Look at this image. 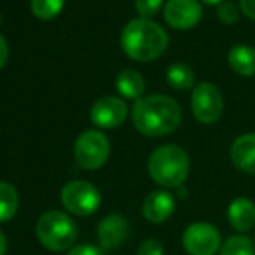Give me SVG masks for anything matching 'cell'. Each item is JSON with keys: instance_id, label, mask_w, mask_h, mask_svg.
<instances>
[{"instance_id": "8992f818", "label": "cell", "mask_w": 255, "mask_h": 255, "mask_svg": "<svg viewBox=\"0 0 255 255\" xmlns=\"http://www.w3.org/2000/svg\"><path fill=\"white\" fill-rule=\"evenodd\" d=\"M110 156V141L99 130H85L75 142V160L85 170H96Z\"/></svg>"}, {"instance_id": "ac0fdd59", "label": "cell", "mask_w": 255, "mask_h": 255, "mask_svg": "<svg viewBox=\"0 0 255 255\" xmlns=\"http://www.w3.org/2000/svg\"><path fill=\"white\" fill-rule=\"evenodd\" d=\"M167 82L177 91H186L195 84V73L188 64L175 63L167 70Z\"/></svg>"}, {"instance_id": "7c38bea8", "label": "cell", "mask_w": 255, "mask_h": 255, "mask_svg": "<svg viewBox=\"0 0 255 255\" xmlns=\"http://www.w3.org/2000/svg\"><path fill=\"white\" fill-rule=\"evenodd\" d=\"M175 210V198L172 193L165 191V189H156V191L149 193L142 202V215L146 221L153 222V224H161L165 222Z\"/></svg>"}, {"instance_id": "f1b7e54d", "label": "cell", "mask_w": 255, "mask_h": 255, "mask_svg": "<svg viewBox=\"0 0 255 255\" xmlns=\"http://www.w3.org/2000/svg\"><path fill=\"white\" fill-rule=\"evenodd\" d=\"M0 19H2V17H0Z\"/></svg>"}, {"instance_id": "44dd1931", "label": "cell", "mask_w": 255, "mask_h": 255, "mask_svg": "<svg viewBox=\"0 0 255 255\" xmlns=\"http://www.w3.org/2000/svg\"><path fill=\"white\" fill-rule=\"evenodd\" d=\"M161 2L163 0H135L134 3H135V10L141 14V17L149 19V17L154 16L160 10Z\"/></svg>"}, {"instance_id": "6da1fadb", "label": "cell", "mask_w": 255, "mask_h": 255, "mask_svg": "<svg viewBox=\"0 0 255 255\" xmlns=\"http://www.w3.org/2000/svg\"><path fill=\"white\" fill-rule=\"evenodd\" d=\"M182 118L181 106L168 96L153 94L137 99L132 108V122L142 135L163 137L179 127Z\"/></svg>"}, {"instance_id": "7a4b0ae2", "label": "cell", "mask_w": 255, "mask_h": 255, "mask_svg": "<svg viewBox=\"0 0 255 255\" xmlns=\"http://www.w3.org/2000/svg\"><path fill=\"white\" fill-rule=\"evenodd\" d=\"M122 49L134 61H153L165 52L168 35L151 19H132L122 31Z\"/></svg>"}, {"instance_id": "ba28073f", "label": "cell", "mask_w": 255, "mask_h": 255, "mask_svg": "<svg viewBox=\"0 0 255 255\" xmlns=\"http://www.w3.org/2000/svg\"><path fill=\"white\" fill-rule=\"evenodd\" d=\"M193 115L200 124H215L222 117L224 101L215 85L203 82L195 89L191 98Z\"/></svg>"}, {"instance_id": "7402d4cb", "label": "cell", "mask_w": 255, "mask_h": 255, "mask_svg": "<svg viewBox=\"0 0 255 255\" xmlns=\"http://www.w3.org/2000/svg\"><path fill=\"white\" fill-rule=\"evenodd\" d=\"M217 14H219V19L226 24H233L238 19V9H236V5L231 2H222L217 9Z\"/></svg>"}, {"instance_id": "4316f807", "label": "cell", "mask_w": 255, "mask_h": 255, "mask_svg": "<svg viewBox=\"0 0 255 255\" xmlns=\"http://www.w3.org/2000/svg\"><path fill=\"white\" fill-rule=\"evenodd\" d=\"M5 250H7V238H5V235L0 231V255L5 254Z\"/></svg>"}, {"instance_id": "9c48e42d", "label": "cell", "mask_w": 255, "mask_h": 255, "mask_svg": "<svg viewBox=\"0 0 255 255\" xmlns=\"http://www.w3.org/2000/svg\"><path fill=\"white\" fill-rule=\"evenodd\" d=\"M163 17L175 30H188L202 19V5L198 0H168L165 3Z\"/></svg>"}, {"instance_id": "603a6c76", "label": "cell", "mask_w": 255, "mask_h": 255, "mask_svg": "<svg viewBox=\"0 0 255 255\" xmlns=\"http://www.w3.org/2000/svg\"><path fill=\"white\" fill-rule=\"evenodd\" d=\"M137 255H163V245L158 240H146L139 245Z\"/></svg>"}, {"instance_id": "30bf717a", "label": "cell", "mask_w": 255, "mask_h": 255, "mask_svg": "<svg viewBox=\"0 0 255 255\" xmlns=\"http://www.w3.org/2000/svg\"><path fill=\"white\" fill-rule=\"evenodd\" d=\"M127 104L120 98H101L94 103L91 110V120L101 128H115L122 125L127 118Z\"/></svg>"}, {"instance_id": "52a82bcc", "label": "cell", "mask_w": 255, "mask_h": 255, "mask_svg": "<svg viewBox=\"0 0 255 255\" xmlns=\"http://www.w3.org/2000/svg\"><path fill=\"white\" fill-rule=\"evenodd\" d=\"M182 245L189 255H215L221 250V233L214 224L193 222L182 235Z\"/></svg>"}, {"instance_id": "2e32d148", "label": "cell", "mask_w": 255, "mask_h": 255, "mask_svg": "<svg viewBox=\"0 0 255 255\" xmlns=\"http://www.w3.org/2000/svg\"><path fill=\"white\" fill-rule=\"evenodd\" d=\"M117 91L127 99H141L144 92V80L134 70H124L117 77Z\"/></svg>"}, {"instance_id": "484cf974", "label": "cell", "mask_w": 255, "mask_h": 255, "mask_svg": "<svg viewBox=\"0 0 255 255\" xmlns=\"http://www.w3.org/2000/svg\"><path fill=\"white\" fill-rule=\"evenodd\" d=\"M7 59H9V45H7L5 38L2 37V33H0V68L7 63Z\"/></svg>"}, {"instance_id": "e0dca14e", "label": "cell", "mask_w": 255, "mask_h": 255, "mask_svg": "<svg viewBox=\"0 0 255 255\" xmlns=\"http://www.w3.org/2000/svg\"><path fill=\"white\" fill-rule=\"evenodd\" d=\"M19 196L10 182L0 181V222H5L12 219L17 212Z\"/></svg>"}, {"instance_id": "4fadbf2b", "label": "cell", "mask_w": 255, "mask_h": 255, "mask_svg": "<svg viewBox=\"0 0 255 255\" xmlns=\"http://www.w3.org/2000/svg\"><path fill=\"white\" fill-rule=\"evenodd\" d=\"M231 160L238 170L255 175V134H243L233 142Z\"/></svg>"}, {"instance_id": "8fae6325", "label": "cell", "mask_w": 255, "mask_h": 255, "mask_svg": "<svg viewBox=\"0 0 255 255\" xmlns=\"http://www.w3.org/2000/svg\"><path fill=\"white\" fill-rule=\"evenodd\" d=\"M128 236V221L118 214L108 215L98 228V240L103 250H113L124 245Z\"/></svg>"}, {"instance_id": "d4e9b609", "label": "cell", "mask_w": 255, "mask_h": 255, "mask_svg": "<svg viewBox=\"0 0 255 255\" xmlns=\"http://www.w3.org/2000/svg\"><path fill=\"white\" fill-rule=\"evenodd\" d=\"M240 5L245 16H249L250 19H255V0H240Z\"/></svg>"}, {"instance_id": "5b68a950", "label": "cell", "mask_w": 255, "mask_h": 255, "mask_svg": "<svg viewBox=\"0 0 255 255\" xmlns=\"http://www.w3.org/2000/svg\"><path fill=\"white\" fill-rule=\"evenodd\" d=\"M61 202L68 212L80 217L92 215L101 205L98 188L87 181H71L61 189Z\"/></svg>"}, {"instance_id": "277c9868", "label": "cell", "mask_w": 255, "mask_h": 255, "mask_svg": "<svg viewBox=\"0 0 255 255\" xmlns=\"http://www.w3.org/2000/svg\"><path fill=\"white\" fill-rule=\"evenodd\" d=\"M37 238L45 249L63 252L77 242V224L70 215L59 210H47L37 222Z\"/></svg>"}, {"instance_id": "cb8c5ba5", "label": "cell", "mask_w": 255, "mask_h": 255, "mask_svg": "<svg viewBox=\"0 0 255 255\" xmlns=\"http://www.w3.org/2000/svg\"><path fill=\"white\" fill-rule=\"evenodd\" d=\"M66 255H104V250L94 245H78L71 249Z\"/></svg>"}, {"instance_id": "83f0119b", "label": "cell", "mask_w": 255, "mask_h": 255, "mask_svg": "<svg viewBox=\"0 0 255 255\" xmlns=\"http://www.w3.org/2000/svg\"><path fill=\"white\" fill-rule=\"evenodd\" d=\"M203 2L205 3H210V5H212V3H222L224 0H203Z\"/></svg>"}, {"instance_id": "5bb4252c", "label": "cell", "mask_w": 255, "mask_h": 255, "mask_svg": "<svg viewBox=\"0 0 255 255\" xmlns=\"http://www.w3.org/2000/svg\"><path fill=\"white\" fill-rule=\"evenodd\" d=\"M228 219L231 226L240 233H245L254 228L255 224V205L252 200L245 198H236L231 202L228 208Z\"/></svg>"}, {"instance_id": "9a60e30c", "label": "cell", "mask_w": 255, "mask_h": 255, "mask_svg": "<svg viewBox=\"0 0 255 255\" xmlns=\"http://www.w3.org/2000/svg\"><path fill=\"white\" fill-rule=\"evenodd\" d=\"M229 66L242 77L255 75V49L249 45H235L228 54Z\"/></svg>"}, {"instance_id": "3957f363", "label": "cell", "mask_w": 255, "mask_h": 255, "mask_svg": "<svg viewBox=\"0 0 255 255\" xmlns=\"http://www.w3.org/2000/svg\"><path fill=\"white\" fill-rule=\"evenodd\" d=\"M189 156L181 146L165 144L149 156L148 170L156 184L168 189H179L189 174Z\"/></svg>"}, {"instance_id": "d6986e66", "label": "cell", "mask_w": 255, "mask_h": 255, "mask_svg": "<svg viewBox=\"0 0 255 255\" xmlns=\"http://www.w3.org/2000/svg\"><path fill=\"white\" fill-rule=\"evenodd\" d=\"M219 255H255L254 242L249 236L235 235L222 243Z\"/></svg>"}, {"instance_id": "ffe728a7", "label": "cell", "mask_w": 255, "mask_h": 255, "mask_svg": "<svg viewBox=\"0 0 255 255\" xmlns=\"http://www.w3.org/2000/svg\"><path fill=\"white\" fill-rule=\"evenodd\" d=\"M64 0H31V12L38 19H52L63 10Z\"/></svg>"}]
</instances>
